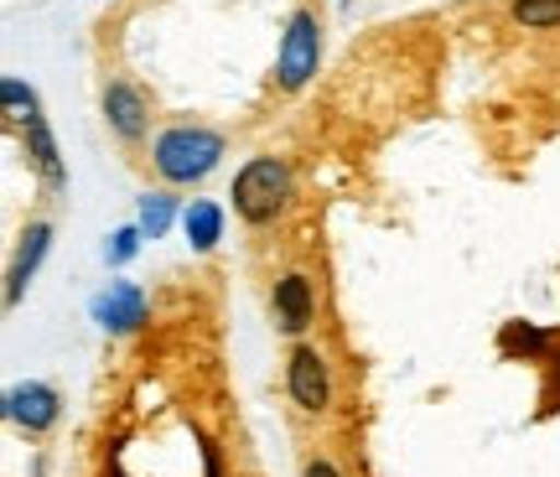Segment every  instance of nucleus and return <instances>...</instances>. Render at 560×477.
Here are the masks:
<instances>
[{"label":"nucleus","mask_w":560,"mask_h":477,"mask_svg":"<svg viewBox=\"0 0 560 477\" xmlns=\"http://www.w3.org/2000/svg\"><path fill=\"white\" fill-rule=\"evenodd\" d=\"M301 477H342L338 462H327V457H306L301 462Z\"/></svg>","instance_id":"obj_17"},{"label":"nucleus","mask_w":560,"mask_h":477,"mask_svg":"<svg viewBox=\"0 0 560 477\" xmlns=\"http://www.w3.org/2000/svg\"><path fill=\"white\" fill-rule=\"evenodd\" d=\"M0 104H5V119H11V125H26V119L42 115V104H37V94H32V83H21V79H5V83H0Z\"/></svg>","instance_id":"obj_13"},{"label":"nucleus","mask_w":560,"mask_h":477,"mask_svg":"<svg viewBox=\"0 0 560 477\" xmlns=\"http://www.w3.org/2000/svg\"><path fill=\"white\" fill-rule=\"evenodd\" d=\"M509 11H514V21L529 26V32H556L560 26V0H514Z\"/></svg>","instance_id":"obj_14"},{"label":"nucleus","mask_w":560,"mask_h":477,"mask_svg":"<svg viewBox=\"0 0 560 477\" xmlns=\"http://www.w3.org/2000/svg\"><path fill=\"white\" fill-rule=\"evenodd\" d=\"M285 395L301 416H327L332 410V363L317 342H296L285 353Z\"/></svg>","instance_id":"obj_4"},{"label":"nucleus","mask_w":560,"mask_h":477,"mask_svg":"<svg viewBox=\"0 0 560 477\" xmlns=\"http://www.w3.org/2000/svg\"><path fill=\"white\" fill-rule=\"evenodd\" d=\"M62 416V395L42 379H26V384H11L5 389V420L21 426L26 437H47Z\"/></svg>","instance_id":"obj_7"},{"label":"nucleus","mask_w":560,"mask_h":477,"mask_svg":"<svg viewBox=\"0 0 560 477\" xmlns=\"http://www.w3.org/2000/svg\"><path fill=\"white\" fill-rule=\"evenodd\" d=\"M104 125H109L125 146H140V140H145V130H151V104H145V94H140L136 83H125V79L104 83Z\"/></svg>","instance_id":"obj_8"},{"label":"nucleus","mask_w":560,"mask_h":477,"mask_svg":"<svg viewBox=\"0 0 560 477\" xmlns=\"http://www.w3.org/2000/svg\"><path fill=\"white\" fill-rule=\"evenodd\" d=\"M545 348H550V338H545V333H535V327H524V322H509V327H503V353H545Z\"/></svg>","instance_id":"obj_15"},{"label":"nucleus","mask_w":560,"mask_h":477,"mask_svg":"<svg viewBox=\"0 0 560 477\" xmlns=\"http://www.w3.org/2000/svg\"><path fill=\"white\" fill-rule=\"evenodd\" d=\"M89 317L100 322L109 338H130V333H140V327H145V317H151V301H145V291H140L136 280H109L100 296L89 301Z\"/></svg>","instance_id":"obj_5"},{"label":"nucleus","mask_w":560,"mask_h":477,"mask_svg":"<svg viewBox=\"0 0 560 477\" xmlns=\"http://www.w3.org/2000/svg\"><path fill=\"white\" fill-rule=\"evenodd\" d=\"M234 213H240L249 229H265V223H276L291 198H296V177H291V166L280 156H255L240 166V177H234Z\"/></svg>","instance_id":"obj_2"},{"label":"nucleus","mask_w":560,"mask_h":477,"mask_svg":"<svg viewBox=\"0 0 560 477\" xmlns=\"http://www.w3.org/2000/svg\"><path fill=\"white\" fill-rule=\"evenodd\" d=\"M322 62V21L317 11H291V21H285V37H280V58H276V83L285 89V94H296V89H306L312 83V73H317Z\"/></svg>","instance_id":"obj_3"},{"label":"nucleus","mask_w":560,"mask_h":477,"mask_svg":"<svg viewBox=\"0 0 560 477\" xmlns=\"http://www.w3.org/2000/svg\"><path fill=\"white\" fill-rule=\"evenodd\" d=\"M270 322H276L280 338H301L312 322H317V286L306 270H285L270 291Z\"/></svg>","instance_id":"obj_6"},{"label":"nucleus","mask_w":560,"mask_h":477,"mask_svg":"<svg viewBox=\"0 0 560 477\" xmlns=\"http://www.w3.org/2000/svg\"><path fill=\"white\" fill-rule=\"evenodd\" d=\"M140 223H130V229H115L109 234V244H104V265H130L136 259V249H140Z\"/></svg>","instance_id":"obj_16"},{"label":"nucleus","mask_w":560,"mask_h":477,"mask_svg":"<svg viewBox=\"0 0 560 477\" xmlns=\"http://www.w3.org/2000/svg\"><path fill=\"white\" fill-rule=\"evenodd\" d=\"M223 151H229V146H223L219 130H208V125H172V130H161L156 146H151V166L161 172V182L192 187V182H208L219 172Z\"/></svg>","instance_id":"obj_1"},{"label":"nucleus","mask_w":560,"mask_h":477,"mask_svg":"<svg viewBox=\"0 0 560 477\" xmlns=\"http://www.w3.org/2000/svg\"><path fill=\"white\" fill-rule=\"evenodd\" d=\"M182 234H187V244H192L198 255H213L223 238V208L208 198L187 202V208H182Z\"/></svg>","instance_id":"obj_11"},{"label":"nucleus","mask_w":560,"mask_h":477,"mask_svg":"<svg viewBox=\"0 0 560 477\" xmlns=\"http://www.w3.org/2000/svg\"><path fill=\"white\" fill-rule=\"evenodd\" d=\"M21 136H26V156H32V166H37L42 187L58 198V193H68V172H62V156H58V140H52V125H47V115L26 119L21 125Z\"/></svg>","instance_id":"obj_10"},{"label":"nucleus","mask_w":560,"mask_h":477,"mask_svg":"<svg viewBox=\"0 0 560 477\" xmlns=\"http://www.w3.org/2000/svg\"><path fill=\"white\" fill-rule=\"evenodd\" d=\"M47 249H52V223L37 219L21 229V244L16 255H11V270H5V306H16L21 296H26V286H32V276H37V265L47 259Z\"/></svg>","instance_id":"obj_9"},{"label":"nucleus","mask_w":560,"mask_h":477,"mask_svg":"<svg viewBox=\"0 0 560 477\" xmlns=\"http://www.w3.org/2000/svg\"><path fill=\"white\" fill-rule=\"evenodd\" d=\"M177 219V198H166V193H145L140 198V234L145 238H161Z\"/></svg>","instance_id":"obj_12"}]
</instances>
